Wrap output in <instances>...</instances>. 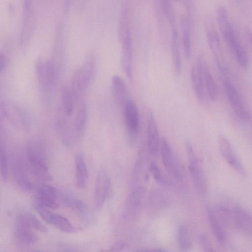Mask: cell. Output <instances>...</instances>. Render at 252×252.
Segmentation results:
<instances>
[{"label":"cell","mask_w":252,"mask_h":252,"mask_svg":"<svg viewBox=\"0 0 252 252\" xmlns=\"http://www.w3.org/2000/svg\"><path fill=\"white\" fill-rule=\"evenodd\" d=\"M0 165L1 178L6 182L8 178L7 157L4 143L0 140Z\"/></svg>","instance_id":"cell-33"},{"label":"cell","mask_w":252,"mask_h":252,"mask_svg":"<svg viewBox=\"0 0 252 252\" xmlns=\"http://www.w3.org/2000/svg\"><path fill=\"white\" fill-rule=\"evenodd\" d=\"M128 4L127 1L125 0L122 5L119 24V37L122 47V67L126 76L131 81L133 78L132 53Z\"/></svg>","instance_id":"cell-1"},{"label":"cell","mask_w":252,"mask_h":252,"mask_svg":"<svg viewBox=\"0 0 252 252\" xmlns=\"http://www.w3.org/2000/svg\"><path fill=\"white\" fill-rule=\"evenodd\" d=\"M224 86L228 101L236 115L243 121H249L251 118L250 114L235 87L228 80L224 82Z\"/></svg>","instance_id":"cell-12"},{"label":"cell","mask_w":252,"mask_h":252,"mask_svg":"<svg viewBox=\"0 0 252 252\" xmlns=\"http://www.w3.org/2000/svg\"><path fill=\"white\" fill-rule=\"evenodd\" d=\"M69 0H66V2L65 3V5H66V6L65 8H67V5L69 4Z\"/></svg>","instance_id":"cell-44"},{"label":"cell","mask_w":252,"mask_h":252,"mask_svg":"<svg viewBox=\"0 0 252 252\" xmlns=\"http://www.w3.org/2000/svg\"><path fill=\"white\" fill-rule=\"evenodd\" d=\"M27 161L32 174L45 181L52 180L48 159L45 149L39 141L29 140L26 147Z\"/></svg>","instance_id":"cell-2"},{"label":"cell","mask_w":252,"mask_h":252,"mask_svg":"<svg viewBox=\"0 0 252 252\" xmlns=\"http://www.w3.org/2000/svg\"><path fill=\"white\" fill-rule=\"evenodd\" d=\"M218 143L220 153L228 164L238 174L245 176L246 169L229 140L220 135Z\"/></svg>","instance_id":"cell-9"},{"label":"cell","mask_w":252,"mask_h":252,"mask_svg":"<svg viewBox=\"0 0 252 252\" xmlns=\"http://www.w3.org/2000/svg\"><path fill=\"white\" fill-rule=\"evenodd\" d=\"M7 63V60L6 56L2 53H1L0 56V69L1 72L6 69Z\"/></svg>","instance_id":"cell-40"},{"label":"cell","mask_w":252,"mask_h":252,"mask_svg":"<svg viewBox=\"0 0 252 252\" xmlns=\"http://www.w3.org/2000/svg\"><path fill=\"white\" fill-rule=\"evenodd\" d=\"M124 110L125 123L128 136L134 138L138 134L139 125V116L138 107L131 99L126 101Z\"/></svg>","instance_id":"cell-18"},{"label":"cell","mask_w":252,"mask_h":252,"mask_svg":"<svg viewBox=\"0 0 252 252\" xmlns=\"http://www.w3.org/2000/svg\"><path fill=\"white\" fill-rule=\"evenodd\" d=\"M207 218L212 232L220 245H224L227 240L224 224L218 218L214 209L207 208Z\"/></svg>","instance_id":"cell-23"},{"label":"cell","mask_w":252,"mask_h":252,"mask_svg":"<svg viewBox=\"0 0 252 252\" xmlns=\"http://www.w3.org/2000/svg\"><path fill=\"white\" fill-rule=\"evenodd\" d=\"M186 148L188 157L189 170L194 185L197 191L204 194L206 192L207 187L203 170L189 141L186 142Z\"/></svg>","instance_id":"cell-8"},{"label":"cell","mask_w":252,"mask_h":252,"mask_svg":"<svg viewBox=\"0 0 252 252\" xmlns=\"http://www.w3.org/2000/svg\"><path fill=\"white\" fill-rule=\"evenodd\" d=\"M1 112L8 122L16 128L27 131L29 128V121L24 111L18 105L9 102L1 104Z\"/></svg>","instance_id":"cell-10"},{"label":"cell","mask_w":252,"mask_h":252,"mask_svg":"<svg viewBox=\"0 0 252 252\" xmlns=\"http://www.w3.org/2000/svg\"><path fill=\"white\" fill-rule=\"evenodd\" d=\"M144 190L141 187L135 189L129 198V205L133 208L137 207L141 203L143 196Z\"/></svg>","instance_id":"cell-35"},{"label":"cell","mask_w":252,"mask_h":252,"mask_svg":"<svg viewBox=\"0 0 252 252\" xmlns=\"http://www.w3.org/2000/svg\"><path fill=\"white\" fill-rule=\"evenodd\" d=\"M161 4L165 16L170 24L175 23V16L172 5L168 0H161Z\"/></svg>","instance_id":"cell-34"},{"label":"cell","mask_w":252,"mask_h":252,"mask_svg":"<svg viewBox=\"0 0 252 252\" xmlns=\"http://www.w3.org/2000/svg\"><path fill=\"white\" fill-rule=\"evenodd\" d=\"M32 10L24 11L23 20L21 32V42L24 43L30 38L33 31L35 18Z\"/></svg>","instance_id":"cell-27"},{"label":"cell","mask_w":252,"mask_h":252,"mask_svg":"<svg viewBox=\"0 0 252 252\" xmlns=\"http://www.w3.org/2000/svg\"><path fill=\"white\" fill-rule=\"evenodd\" d=\"M33 0H23L24 10L32 9V5Z\"/></svg>","instance_id":"cell-43"},{"label":"cell","mask_w":252,"mask_h":252,"mask_svg":"<svg viewBox=\"0 0 252 252\" xmlns=\"http://www.w3.org/2000/svg\"><path fill=\"white\" fill-rule=\"evenodd\" d=\"M111 191L110 178L105 170L101 169L96 177L94 192V204L97 209L102 207L109 196Z\"/></svg>","instance_id":"cell-13"},{"label":"cell","mask_w":252,"mask_h":252,"mask_svg":"<svg viewBox=\"0 0 252 252\" xmlns=\"http://www.w3.org/2000/svg\"><path fill=\"white\" fill-rule=\"evenodd\" d=\"M61 110L65 115L70 117L73 111L74 96L69 87H62L61 93Z\"/></svg>","instance_id":"cell-29"},{"label":"cell","mask_w":252,"mask_h":252,"mask_svg":"<svg viewBox=\"0 0 252 252\" xmlns=\"http://www.w3.org/2000/svg\"><path fill=\"white\" fill-rule=\"evenodd\" d=\"M11 168L13 178L16 184L24 190H32L33 184L28 173L25 161L19 153L16 152L12 154Z\"/></svg>","instance_id":"cell-7"},{"label":"cell","mask_w":252,"mask_h":252,"mask_svg":"<svg viewBox=\"0 0 252 252\" xmlns=\"http://www.w3.org/2000/svg\"><path fill=\"white\" fill-rule=\"evenodd\" d=\"M149 170L157 182L162 184H165L166 181L163 177L159 168L154 162H152L150 163Z\"/></svg>","instance_id":"cell-37"},{"label":"cell","mask_w":252,"mask_h":252,"mask_svg":"<svg viewBox=\"0 0 252 252\" xmlns=\"http://www.w3.org/2000/svg\"><path fill=\"white\" fill-rule=\"evenodd\" d=\"M62 203L78 214L84 222H88L90 216L88 208L84 202L69 190H62L60 192Z\"/></svg>","instance_id":"cell-14"},{"label":"cell","mask_w":252,"mask_h":252,"mask_svg":"<svg viewBox=\"0 0 252 252\" xmlns=\"http://www.w3.org/2000/svg\"><path fill=\"white\" fill-rule=\"evenodd\" d=\"M147 147L149 153L153 157L157 156L160 144L158 125L152 109L147 111Z\"/></svg>","instance_id":"cell-17"},{"label":"cell","mask_w":252,"mask_h":252,"mask_svg":"<svg viewBox=\"0 0 252 252\" xmlns=\"http://www.w3.org/2000/svg\"><path fill=\"white\" fill-rule=\"evenodd\" d=\"M28 215L33 228L42 233H47L48 229L42 223L32 214L28 212Z\"/></svg>","instance_id":"cell-36"},{"label":"cell","mask_w":252,"mask_h":252,"mask_svg":"<svg viewBox=\"0 0 252 252\" xmlns=\"http://www.w3.org/2000/svg\"><path fill=\"white\" fill-rule=\"evenodd\" d=\"M160 152L163 164L169 173L177 179L182 175L176 162L172 149L167 139L162 137L160 140Z\"/></svg>","instance_id":"cell-20"},{"label":"cell","mask_w":252,"mask_h":252,"mask_svg":"<svg viewBox=\"0 0 252 252\" xmlns=\"http://www.w3.org/2000/svg\"><path fill=\"white\" fill-rule=\"evenodd\" d=\"M182 41L185 56L189 59L191 56L190 30L189 20L183 17L181 20Z\"/></svg>","instance_id":"cell-30"},{"label":"cell","mask_w":252,"mask_h":252,"mask_svg":"<svg viewBox=\"0 0 252 252\" xmlns=\"http://www.w3.org/2000/svg\"><path fill=\"white\" fill-rule=\"evenodd\" d=\"M250 121H251V126H252V118H251V119H250Z\"/></svg>","instance_id":"cell-45"},{"label":"cell","mask_w":252,"mask_h":252,"mask_svg":"<svg viewBox=\"0 0 252 252\" xmlns=\"http://www.w3.org/2000/svg\"><path fill=\"white\" fill-rule=\"evenodd\" d=\"M68 117L61 109L56 121V130L61 140L66 147L73 146L78 140L75 131L70 125Z\"/></svg>","instance_id":"cell-16"},{"label":"cell","mask_w":252,"mask_h":252,"mask_svg":"<svg viewBox=\"0 0 252 252\" xmlns=\"http://www.w3.org/2000/svg\"><path fill=\"white\" fill-rule=\"evenodd\" d=\"M60 248L63 251H78V250L76 249L75 248L72 246L66 244L62 243L60 245Z\"/></svg>","instance_id":"cell-42"},{"label":"cell","mask_w":252,"mask_h":252,"mask_svg":"<svg viewBox=\"0 0 252 252\" xmlns=\"http://www.w3.org/2000/svg\"><path fill=\"white\" fill-rule=\"evenodd\" d=\"M35 73L38 81L42 87L49 89L54 84L55 68L54 63L50 60L38 59L35 64Z\"/></svg>","instance_id":"cell-15"},{"label":"cell","mask_w":252,"mask_h":252,"mask_svg":"<svg viewBox=\"0 0 252 252\" xmlns=\"http://www.w3.org/2000/svg\"><path fill=\"white\" fill-rule=\"evenodd\" d=\"M204 26L210 51L218 67L221 71L225 72L227 70V67L224 60L220 38L211 17L208 16L205 18Z\"/></svg>","instance_id":"cell-6"},{"label":"cell","mask_w":252,"mask_h":252,"mask_svg":"<svg viewBox=\"0 0 252 252\" xmlns=\"http://www.w3.org/2000/svg\"><path fill=\"white\" fill-rule=\"evenodd\" d=\"M203 72L205 86L208 95L212 100H216L218 96V89L216 82L210 71L208 64L204 59L203 62Z\"/></svg>","instance_id":"cell-26"},{"label":"cell","mask_w":252,"mask_h":252,"mask_svg":"<svg viewBox=\"0 0 252 252\" xmlns=\"http://www.w3.org/2000/svg\"><path fill=\"white\" fill-rule=\"evenodd\" d=\"M111 89L116 104L123 109L128 100L126 85L123 78L117 75H114L111 80Z\"/></svg>","instance_id":"cell-22"},{"label":"cell","mask_w":252,"mask_h":252,"mask_svg":"<svg viewBox=\"0 0 252 252\" xmlns=\"http://www.w3.org/2000/svg\"><path fill=\"white\" fill-rule=\"evenodd\" d=\"M177 241L180 250L186 252L191 246L187 228L185 226H180L177 231Z\"/></svg>","instance_id":"cell-32"},{"label":"cell","mask_w":252,"mask_h":252,"mask_svg":"<svg viewBox=\"0 0 252 252\" xmlns=\"http://www.w3.org/2000/svg\"><path fill=\"white\" fill-rule=\"evenodd\" d=\"M200 243L202 248L205 251H213L211 244L206 236L202 235L200 237Z\"/></svg>","instance_id":"cell-38"},{"label":"cell","mask_w":252,"mask_h":252,"mask_svg":"<svg viewBox=\"0 0 252 252\" xmlns=\"http://www.w3.org/2000/svg\"><path fill=\"white\" fill-rule=\"evenodd\" d=\"M245 34L248 43L252 49V31L249 28L246 29Z\"/></svg>","instance_id":"cell-41"},{"label":"cell","mask_w":252,"mask_h":252,"mask_svg":"<svg viewBox=\"0 0 252 252\" xmlns=\"http://www.w3.org/2000/svg\"><path fill=\"white\" fill-rule=\"evenodd\" d=\"M35 209L40 217L46 222L52 225L58 230L67 233H74L76 228L65 217L48 210L46 208L34 204Z\"/></svg>","instance_id":"cell-11"},{"label":"cell","mask_w":252,"mask_h":252,"mask_svg":"<svg viewBox=\"0 0 252 252\" xmlns=\"http://www.w3.org/2000/svg\"><path fill=\"white\" fill-rule=\"evenodd\" d=\"M204 58L199 56L193 65L190 73L191 84L195 95L197 99L204 101L205 97V83L203 72Z\"/></svg>","instance_id":"cell-19"},{"label":"cell","mask_w":252,"mask_h":252,"mask_svg":"<svg viewBox=\"0 0 252 252\" xmlns=\"http://www.w3.org/2000/svg\"><path fill=\"white\" fill-rule=\"evenodd\" d=\"M87 110L84 103H81L78 109L73 127L78 139L81 138L85 131L87 121Z\"/></svg>","instance_id":"cell-28"},{"label":"cell","mask_w":252,"mask_h":252,"mask_svg":"<svg viewBox=\"0 0 252 252\" xmlns=\"http://www.w3.org/2000/svg\"><path fill=\"white\" fill-rule=\"evenodd\" d=\"M75 179L77 186L80 189L86 187L88 172L86 163L82 154H78L75 158Z\"/></svg>","instance_id":"cell-24"},{"label":"cell","mask_w":252,"mask_h":252,"mask_svg":"<svg viewBox=\"0 0 252 252\" xmlns=\"http://www.w3.org/2000/svg\"><path fill=\"white\" fill-rule=\"evenodd\" d=\"M231 51L233 52L239 65L243 68H246L249 64L247 52L240 40L236 42Z\"/></svg>","instance_id":"cell-31"},{"label":"cell","mask_w":252,"mask_h":252,"mask_svg":"<svg viewBox=\"0 0 252 252\" xmlns=\"http://www.w3.org/2000/svg\"><path fill=\"white\" fill-rule=\"evenodd\" d=\"M96 62L93 55H88L82 65L73 73L71 90L74 98H79L93 80L95 72Z\"/></svg>","instance_id":"cell-3"},{"label":"cell","mask_w":252,"mask_h":252,"mask_svg":"<svg viewBox=\"0 0 252 252\" xmlns=\"http://www.w3.org/2000/svg\"><path fill=\"white\" fill-rule=\"evenodd\" d=\"M126 244L123 242H117L111 245L110 251L120 252L123 251L126 247Z\"/></svg>","instance_id":"cell-39"},{"label":"cell","mask_w":252,"mask_h":252,"mask_svg":"<svg viewBox=\"0 0 252 252\" xmlns=\"http://www.w3.org/2000/svg\"><path fill=\"white\" fill-rule=\"evenodd\" d=\"M27 212H20L16 217L13 231L14 243L21 247L35 244L38 238L32 230Z\"/></svg>","instance_id":"cell-4"},{"label":"cell","mask_w":252,"mask_h":252,"mask_svg":"<svg viewBox=\"0 0 252 252\" xmlns=\"http://www.w3.org/2000/svg\"><path fill=\"white\" fill-rule=\"evenodd\" d=\"M172 28V56L174 72L177 75L181 71V58L179 46L177 31L175 24L171 25Z\"/></svg>","instance_id":"cell-25"},{"label":"cell","mask_w":252,"mask_h":252,"mask_svg":"<svg viewBox=\"0 0 252 252\" xmlns=\"http://www.w3.org/2000/svg\"><path fill=\"white\" fill-rule=\"evenodd\" d=\"M228 225H231L244 235L252 237V217L242 207L227 206Z\"/></svg>","instance_id":"cell-5"},{"label":"cell","mask_w":252,"mask_h":252,"mask_svg":"<svg viewBox=\"0 0 252 252\" xmlns=\"http://www.w3.org/2000/svg\"><path fill=\"white\" fill-rule=\"evenodd\" d=\"M58 195L57 190L53 186L41 185L37 189L34 204L44 208L56 209L59 206Z\"/></svg>","instance_id":"cell-21"}]
</instances>
